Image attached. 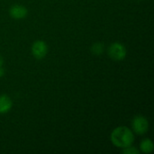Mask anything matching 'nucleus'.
<instances>
[{"label": "nucleus", "instance_id": "obj_2", "mask_svg": "<svg viewBox=\"0 0 154 154\" xmlns=\"http://www.w3.org/2000/svg\"><path fill=\"white\" fill-rule=\"evenodd\" d=\"M107 53H108V56L112 60L116 61H121L126 57L127 51H126L125 46L123 43L114 42L108 47Z\"/></svg>", "mask_w": 154, "mask_h": 154}, {"label": "nucleus", "instance_id": "obj_11", "mask_svg": "<svg viewBox=\"0 0 154 154\" xmlns=\"http://www.w3.org/2000/svg\"><path fill=\"white\" fill-rule=\"evenodd\" d=\"M3 63H4V60H3V58H2L1 55H0V67L3 66Z\"/></svg>", "mask_w": 154, "mask_h": 154}, {"label": "nucleus", "instance_id": "obj_10", "mask_svg": "<svg viewBox=\"0 0 154 154\" xmlns=\"http://www.w3.org/2000/svg\"><path fill=\"white\" fill-rule=\"evenodd\" d=\"M4 72L5 71H4V69H3V66H2V67H0V78L4 75Z\"/></svg>", "mask_w": 154, "mask_h": 154}, {"label": "nucleus", "instance_id": "obj_7", "mask_svg": "<svg viewBox=\"0 0 154 154\" xmlns=\"http://www.w3.org/2000/svg\"><path fill=\"white\" fill-rule=\"evenodd\" d=\"M140 150L143 153H151L154 150V144L151 139H143L140 143Z\"/></svg>", "mask_w": 154, "mask_h": 154}, {"label": "nucleus", "instance_id": "obj_5", "mask_svg": "<svg viewBox=\"0 0 154 154\" xmlns=\"http://www.w3.org/2000/svg\"><path fill=\"white\" fill-rule=\"evenodd\" d=\"M28 10L25 6L21 5H14L9 9V14L13 19L21 20L27 16Z\"/></svg>", "mask_w": 154, "mask_h": 154}, {"label": "nucleus", "instance_id": "obj_1", "mask_svg": "<svg viewBox=\"0 0 154 154\" xmlns=\"http://www.w3.org/2000/svg\"><path fill=\"white\" fill-rule=\"evenodd\" d=\"M110 140L116 147L124 149L133 144L134 135L130 128L126 126H118L111 133Z\"/></svg>", "mask_w": 154, "mask_h": 154}, {"label": "nucleus", "instance_id": "obj_9", "mask_svg": "<svg viewBox=\"0 0 154 154\" xmlns=\"http://www.w3.org/2000/svg\"><path fill=\"white\" fill-rule=\"evenodd\" d=\"M122 153L124 154H138L140 153V150L136 149L135 147L130 145L126 148L122 149Z\"/></svg>", "mask_w": 154, "mask_h": 154}, {"label": "nucleus", "instance_id": "obj_6", "mask_svg": "<svg viewBox=\"0 0 154 154\" xmlns=\"http://www.w3.org/2000/svg\"><path fill=\"white\" fill-rule=\"evenodd\" d=\"M13 106L12 99L7 95H0V114L8 113Z\"/></svg>", "mask_w": 154, "mask_h": 154}, {"label": "nucleus", "instance_id": "obj_3", "mask_svg": "<svg viewBox=\"0 0 154 154\" xmlns=\"http://www.w3.org/2000/svg\"><path fill=\"white\" fill-rule=\"evenodd\" d=\"M132 127L134 133L139 135H143L148 132L149 122L143 116H136L132 121Z\"/></svg>", "mask_w": 154, "mask_h": 154}, {"label": "nucleus", "instance_id": "obj_8", "mask_svg": "<svg viewBox=\"0 0 154 154\" xmlns=\"http://www.w3.org/2000/svg\"><path fill=\"white\" fill-rule=\"evenodd\" d=\"M104 50H105V47L102 42H96L91 47V51L95 55H101Z\"/></svg>", "mask_w": 154, "mask_h": 154}, {"label": "nucleus", "instance_id": "obj_4", "mask_svg": "<svg viewBox=\"0 0 154 154\" xmlns=\"http://www.w3.org/2000/svg\"><path fill=\"white\" fill-rule=\"evenodd\" d=\"M31 50H32V54L35 59L42 60L47 55L48 46H47L45 42L38 40V41H35L32 43Z\"/></svg>", "mask_w": 154, "mask_h": 154}]
</instances>
